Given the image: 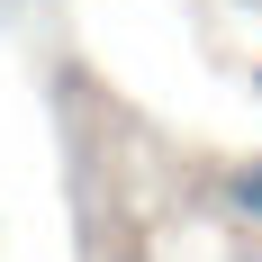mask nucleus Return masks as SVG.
Here are the masks:
<instances>
[{
	"mask_svg": "<svg viewBox=\"0 0 262 262\" xmlns=\"http://www.w3.org/2000/svg\"><path fill=\"white\" fill-rule=\"evenodd\" d=\"M226 190H235V208H244V217H262V163H244Z\"/></svg>",
	"mask_w": 262,
	"mask_h": 262,
	"instance_id": "nucleus-1",
	"label": "nucleus"
}]
</instances>
